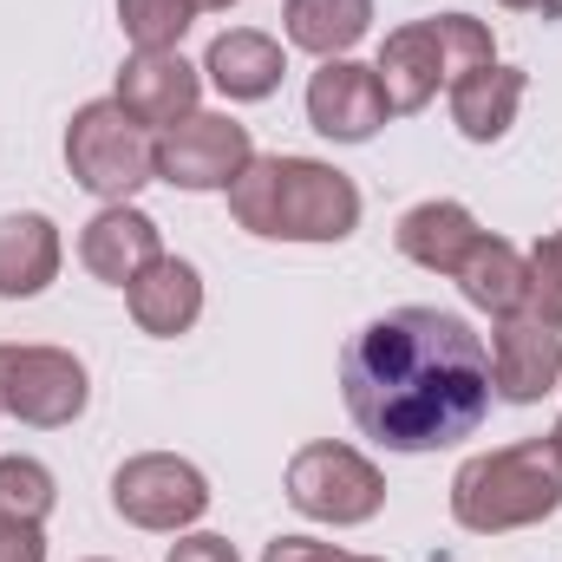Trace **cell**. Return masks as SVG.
<instances>
[{
	"mask_svg": "<svg viewBox=\"0 0 562 562\" xmlns=\"http://www.w3.org/2000/svg\"><path fill=\"white\" fill-rule=\"evenodd\" d=\"M340 550L334 543H314V537H276L269 550H262V562H334Z\"/></svg>",
	"mask_w": 562,
	"mask_h": 562,
	"instance_id": "cell-27",
	"label": "cell"
},
{
	"mask_svg": "<svg viewBox=\"0 0 562 562\" xmlns=\"http://www.w3.org/2000/svg\"><path fill=\"white\" fill-rule=\"evenodd\" d=\"M373 26V0H288L281 7V33L288 46L314 53V59H347Z\"/></svg>",
	"mask_w": 562,
	"mask_h": 562,
	"instance_id": "cell-19",
	"label": "cell"
},
{
	"mask_svg": "<svg viewBox=\"0 0 562 562\" xmlns=\"http://www.w3.org/2000/svg\"><path fill=\"white\" fill-rule=\"evenodd\" d=\"M562 380V327H543L530 314H504L491 334V393L510 406H537Z\"/></svg>",
	"mask_w": 562,
	"mask_h": 562,
	"instance_id": "cell-11",
	"label": "cell"
},
{
	"mask_svg": "<svg viewBox=\"0 0 562 562\" xmlns=\"http://www.w3.org/2000/svg\"><path fill=\"white\" fill-rule=\"evenodd\" d=\"M517 314H530V321H543V327H562V229L543 236V243L524 256V307H517Z\"/></svg>",
	"mask_w": 562,
	"mask_h": 562,
	"instance_id": "cell-23",
	"label": "cell"
},
{
	"mask_svg": "<svg viewBox=\"0 0 562 562\" xmlns=\"http://www.w3.org/2000/svg\"><path fill=\"white\" fill-rule=\"evenodd\" d=\"M92 562H105V557H92Z\"/></svg>",
	"mask_w": 562,
	"mask_h": 562,
	"instance_id": "cell-31",
	"label": "cell"
},
{
	"mask_svg": "<svg viewBox=\"0 0 562 562\" xmlns=\"http://www.w3.org/2000/svg\"><path fill=\"white\" fill-rule=\"evenodd\" d=\"M445 92H451V125H458L464 138L471 144H497L510 125H517V105H524V92H530V72L491 59V66L451 79Z\"/></svg>",
	"mask_w": 562,
	"mask_h": 562,
	"instance_id": "cell-16",
	"label": "cell"
},
{
	"mask_svg": "<svg viewBox=\"0 0 562 562\" xmlns=\"http://www.w3.org/2000/svg\"><path fill=\"white\" fill-rule=\"evenodd\" d=\"M373 72H380V92H386V112H393V119H413V112H425V105L438 99V86H451L438 20H413V26L386 33V46H380Z\"/></svg>",
	"mask_w": 562,
	"mask_h": 562,
	"instance_id": "cell-13",
	"label": "cell"
},
{
	"mask_svg": "<svg viewBox=\"0 0 562 562\" xmlns=\"http://www.w3.org/2000/svg\"><path fill=\"white\" fill-rule=\"evenodd\" d=\"M288 504L314 524H334V530H353V524H373L380 504H386V477L367 451L353 445H334V438H314L288 458Z\"/></svg>",
	"mask_w": 562,
	"mask_h": 562,
	"instance_id": "cell-5",
	"label": "cell"
},
{
	"mask_svg": "<svg viewBox=\"0 0 562 562\" xmlns=\"http://www.w3.org/2000/svg\"><path fill=\"white\" fill-rule=\"evenodd\" d=\"M112 510L138 530L177 537L210 510V477L177 451H138L112 471Z\"/></svg>",
	"mask_w": 562,
	"mask_h": 562,
	"instance_id": "cell-7",
	"label": "cell"
},
{
	"mask_svg": "<svg viewBox=\"0 0 562 562\" xmlns=\"http://www.w3.org/2000/svg\"><path fill=\"white\" fill-rule=\"evenodd\" d=\"M157 256H164V229L144 216L138 203H105L79 229V262H86V276H99L105 288H132Z\"/></svg>",
	"mask_w": 562,
	"mask_h": 562,
	"instance_id": "cell-12",
	"label": "cell"
},
{
	"mask_svg": "<svg viewBox=\"0 0 562 562\" xmlns=\"http://www.w3.org/2000/svg\"><path fill=\"white\" fill-rule=\"evenodd\" d=\"M340 400L386 451H445L491 413V347L464 314L393 307L347 340Z\"/></svg>",
	"mask_w": 562,
	"mask_h": 562,
	"instance_id": "cell-1",
	"label": "cell"
},
{
	"mask_svg": "<svg viewBox=\"0 0 562 562\" xmlns=\"http://www.w3.org/2000/svg\"><path fill=\"white\" fill-rule=\"evenodd\" d=\"M53 504H59V491H53V471L40 458H0V517L46 524Z\"/></svg>",
	"mask_w": 562,
	"mask_h": 562,
	"instance_id": "cell-22",
	"label": "cell"
},
{
	"mask_svg": "<svg viewBox=\"0 0 562 562\" xmlns=\"http://www.w3.org/2000/svg\"><path fill=\"white\" fill-rule=\"evenodd\" d=\"M0 562H46V537H40V524H13V517H0Z\"/></svg>",
	"mask_w": 562,
	"mask_h": 562,
	"instance_id": "cell-25",
	"label": "cell"
},
{
	"mask_svg": "<svg viewBox=\"0 0 562 562\" xmlns=\"http://www.w3.org/2000/svg\"><path fill=\"white\" fill-rule=\"evenodd\" d=\"M431 20H438L445 72H451V79H464V72H477V66H491V59H497V40H491V26H484V20H471V13H431Z\"/></svg>",
	"mask_w": 562,
	"mask_h": 562,
	"instance_id": "cell-24",
	"label": "cell"
},
{
	"mask_svg": "<svg viewBox=\"0 0 562 562\" xmlns=\"http://www.w3.org/2000/svg\"><path fill=\"white\" fill-rule=\"evenodd\" d=\"M164 562H243V557H236V543H229V537H210V530H196V537L170 543V557H164Z\"/></svg>",
	"mask_w": 562,
	"mask_h": 562,
	"instance_id": "cell-26",
	"label": "cell"
},
{
	"mask_svg": "<svg viewBox=\"0 0 562 562\" xmlns=\"http://www.w3.org/2000/svg\"><path fill=\"white\" fill-rule=\"evenodd\" d=\"M236 229L262 243H347L360 229V190L347 170L321 157H249V170L229 183Z\"/></svg>",
	"mask_w": 562,
	"mask_h": 562,
	"instance_id": "cell-2",
	"label": "cell"
},
{
	"mask_svg": "<svg viewBox=\"0 0 562 562\" xmlns=\"http://www.w3.org/2000/svg\"><path fill=\"white\" fill-rule=\"evenodd\" d=\"M451 281H458V294H464L471 307H484L491 321H504V314L524 307V249H517L510 236H491V229H484Z\"/></svg>",
	"mask_w": 562,
	"mask_h": 562,
	"instance_id": "cell-20",
	"label": "cell"
},
{
	"mask_svg": "<svg viewBox=\"0 0 562 562\" xmlns=\"http://www.w3.org/2000/svg\"><path fill=\"white\" fill-rule=\"evenodd\" d=\"M190 20H196L190 0H119V26H125L132 53H177Z\"/></svg>",
	"mask_w": 562,
	"mask_h": 562,
	"instance_id": "cell-21",
	"label": "cell"
},
{
	"mask_svg": "<svg viewBox=\"0 0 562 562\" xmlns=\"http://www.w3.org/2000/svg\"><path fill=\"white\" fill-rule=\"evenodd\" d=\"M477 236H484L477 216H471L464 203H451V196H431V203H419V210H406L400 229H393L400 256L419 262V269H431V276H458V262L471 256Z\"/></svg>",
	"mask_w": 562,
	"mask_h": 562,
	"instance_id": "cell-18",
	"label": "cell"
},
{
	"mask_svg": "<svg viewBox=\"0 0 562 562\" xmlns=\"http://www.w3.org/2000/svg\"><path fill=\"white\" fill-rule=\"evenodd\" d=\"M386 92L380 72L360 59H321V72L307 79V125L334 144H367L386 125Z\"/></svg>",
	"mask_w": 562,
	"mask_h": 562,
	"instance_id": "cell-10",
	"label": "cell"
},
{
	"mask_svg": "<svg viewBox=\"0 0 562 562\" xmlns=\"http://www.w3.org/2000/svg\"><path fill=\"white\" fill-rule=\"evenodd\" d=\"M66 170L99 203H132L144 183H157V138L119 112V99H92L66 125Z\"/></svg>",
	"mask_w": 562,
	"mask_h": 562,
	"instance_id": "cell-4",
	"label": "cell"
},
{
	"mask_svg": "<svg viewBox=\"0 0 562 562\" xmlns=\"http://www.w3.org/2000/svg\"><path fill=\"white\" fill-rule=\"evenodd\" d=\"M334 562H380V557H347V550H340V557H334Z\"/></svg>",
	"mask_w": 562,
	"mask_h": 562,
	"instance_id": "cell-30",
	"label": "cell"
},
{
	"mask_svg": "<svg viewBox=\"0 0 562 562\" xmlns=\"http://www.w3.org/2000/svg\"><path fill=\"white\" fill-rule=\"evenodd\" d=\"M510 13H543V20H562V0H497Z\"/></svg>",
	"mask_w": 562,
	"mask_h": 562,
	"instance_id": "cell-28",
	"label": "cell"
},
{
	"mask_svg": "<svg viewBox=\"0 0 562 562\" xmlns=\"http://www.w3.org/2000/svg\"><path fill=\"white\" fill-rule=\"evenodd\" d=\"M249 157H256V138L229 112H196L157 132V177L170 190H229L249 170Z\"/></svg>",
	"mask_w": 562,
	"mask_h": 562,
	"instance_id": "cell-8",
	"label": "cell"
},
{
	"mask_svg": "<svg viewBox=\"0 0 562 562\" xmlns=\"http://www.w3.org/2000/svg\"><path fill=\"white\" fill-rule=\"evenodd\" d=\"M562 510V445L557 438H517L504 451H477L451 477V517L471 537L530 530Z\"/></svg>",
	"mask_w": 562,
	"mask_h": 562,
	"instance_id": "cell-3",
	"label": "cell"
},
{
	"mask_svg": "<svg viewBox=\"0 0 562 562\" xmlns=\"http://www.w3.org/2000/svg\"><path fill=\"white\" fill-rule=\"evenodd\" d=\"M59 223L40 210L0 216V301H33L59 276Z\"/></svg>",
	"mask_w": 562,
	"mask_h": 562,
	"instance_id": "cell-17",
	"label": "cell"
},
{
	"mask_svg": "<svg viewBox=\"0 0 562 562\" xmlns=\"http://www.w3.org/2000/svg\"><path fill=\"white\" fill-rule=\"evenodd\" d=\"M92 380L66 347H0V413L33 431H59L86 413Z\"/></svg>",
	"mask_w": 562,
	"mask_h": 562,
	"instance_id": "cell-6",
	"label": "cell"
},
{
	"mask_svg": "<svg viewBox=\"0 0 562 562\" xmlns=\"http://www.w3.org/2000/svg\"><path fill=\"white\" fill-rule=\"evenodd\" d=\"M125 307H132L138 334L177 340V334H190L196 314H203V276H196L183 256H157V262L125 288Z\"/></svg>",
	"mask_w": 562,
	"mask_h": 562,
	"instance_id": "cell-15",
	"label": "cell"
},
{
	"mask_svg": "<svg viewBox=\"0 0 562 562\" xmlns=\"http://www.w3.org/2000/svg\"><path fill=\"white\" fill-rule=\"evenodd\" d=\"M281 72H288L281 40L256 33V26H229V33H216V40H210V53H203V79H210L229 105L276 99Z\"/></svg>",
	"mask_w": 562,
	"mask_h": 562,
	"instance_id": "cell-14",
	"label": "cell"
},
{
	"mask_svg": "<svg viewBox=\"0 0 562 562\" xmlns=\"http://www.w3.org/2000/svg\"><path fill=\"white\" fill-rule=\"evenodd\" d=\"M119 112L144 125L150 138L196 119V99H203V66H190L183 53H132L119 66Z\"/></svg>",
	"mask_w": 562,
	"mask_h": 562,
	"instance_id": "cell-9",
	"label": "cell"
},
{
	"mask_svg": "<svg viewBox=\"0 0 562 562\" xmlns=\"http://www.w3.org/2000/svg\"><path fill=\"white\" fill-rule=\"evenodd\" d=\"M190 7H196V13H229L236 0H190Z\"/></svg>",
	"mask_w": 562,
	"mask_h": 562,
	"instance_id": "cell-29",
	"label": "cell"
}]
</instances>
